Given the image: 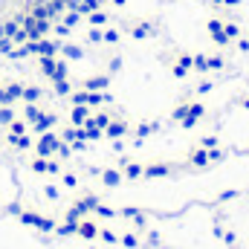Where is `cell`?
I'll return each mask as SVG.
<instances>
[{"label":"cell","instance_id":"cell-36","mask_svg":"<svg viewBox=\"0 0 249 249\" xmlns=\"http://www.w3.org/2000/svg\"><path fill=\"white\" fill-rule=\"evenodd\" d=\"M99 241H102V244H107V247H119V235H116L113 229H107V226H102V229H99Z\"/></svg>","mask_w":249,"mask_h":249},{"label":"cell","instance_id":"cell-6","mask_svg":"<svg viewBox=\"0 0 249 249\" xmlns=\"http://www.w3.org/2000/svg\"><path fill=\"white\" fill-rule=\"evenodd\" d=\"M206 113H209L206 102H197V99H191V102H188V113L183 116L180 127H183V130H194L197 124H200L203 119H206Z\"/></svg>","mask_w":249,"mask_h":249},{"label":"cell","instance_id":"cell-48","mask_svg":"<svg viewBox=\"0 0 249 249\" xmlns=\"http://www.w3.org/2000/svg\"><path fill=\"white\" fill-rule=\"evenodd\" d=\"M44 197H47V200H58V197H61V191H58V186L47 183V186H44Z\"/></svg>","mask_w":249,"mask_h":249},{"label":"cell","instance_id":"cell-49","mask_svg":"<svg viewBox=\"0 0 249 249\" xmlns=\"http://www.w3.org/2000/svg\"><path fill=\"white\" fill-rule=\"evenodd\" d=\"M212 90H214V84H212V81H206V78L194 87V93H197V96H206V93H212Z\"/></svg>","mask_w":249,"mask_h":249},{"label":"cell","instance_id":"cell-38","mask_svg":"<svg viewBox=\"0 0 249 249\" xmlns=\"http://www.w3.org/2000/svg\"><path fill=\"white\" fill-rule=\"evenodd\" d=\"M75 229H78V223L58 220V226H55V235H58V238H72V235H75Z\"/></svg>","mask_w":249,"mask_h":249},{"label":"cell","instance_id":"cell-33","mask_svg":"<svg viewBox=\"0 0 249 249\" xmlns=\"http://www.w3.org/2000/svg\"><path fill=\"white\" fill-rule=\"evenodd\" d=\"M197 148H206V151H212V148H220V136L217 133H203L197 142H194Z\"/></svg>","mask_w":249,"mask_h":249},{"label":"cell","instance_id":"cell-30","mask_svg":"<svg viewBox=\"0 0 249 249\" xmlns=\"http://www.w3.org/2000/svg\"><path fill=\"white\" fill-rule=\"evenodd\" d=\"M93 217H99V220H113V217H119V209H113V206H107V203L102 200V203L96 206Z\"/></svg>","mask_w":249,"mask_h":249},{"label":"cell","instance_id":"cell-41","mask_svg":"<svg viewBox=\"0 0 249 249\" xmlns=\"http://www.w3.org/2000/svg\"><path fill=\"white\" fill-rule=\"evenodd\" d=\"M58 177H61L64 188H78V174H72V171H61Z\"/></svg>","mask_w":249,"mask_h":249},{"label":"cell","instance_id":"cell-13","mask_svg":"<svg viewBox=\"0 0 249 249\" xmlns=\"http://www.w3.org/2000/svg\"><path fill=\"white\" fill-rule=\"evenodd\" d=\"M110 84H113V75H110V72H96V75L81 78V84H78V87L93 90V93H102V90H110Z\"/></svg>","mask_w":249,"mask_h":249},{"label":"cell","instance_id":"cell-54","mask_svg":"<svg viewBox=\"0 0 249 249\" xmlns=\"http://www.w3.org/2000/svg\"><path fill=\"white\" fill-rule=\"evenodd\" d=\"M3 105H12V102H9V93H6V87L0 84V107H3Z\"/></svg>","mask_w":249,"mask_h":249},{"label":"cell","instance_id":"cell-7","mask_svg":"<svg viewBox=\"0 0 249 249\" xmlns=\"http://www.w3.org/2000/svg\"><path fill=\"white\" fill-rule=\"evenodd\" d=\"M206 32H209V38H212V44H214L217 50L232 47V41H229L226 32H223V18H206Z\"/></svg>","mask_w":249,"mask_h":249},{"label":"cell","instance_id":"cell-14","mask_svg":"<svg viewBox=\"0 0 249 249\" xmlns=\"http://www.w3.org/2000/svg\"><path fill=\"white\" fill-rule=\"evenodd\" d=\"M99 203H102V194H96V191H81V194L72 200V206H75L84 217H87V214H93Z\"/></svg>","mask_w":249,"mask_h":249},{"label":"cell","instance_id":"cell-29","mask_svg":"<svg viewBox=\"0 0 249 249\" xmlns=\"http://www.w3.org/2000/svg\"><path fill=\"white\" fill-rule=\"evenodd\" d=\"M41 96H44L41 87H35V84H23V96H20V102H23V105H32V102H41Z\"/></svg>","mask_w":249,"mask_h":249},{"label":"cell","instance_id":"cell-19","mask_svg":"<svg viewBox=\"0 0 249 249\" xmlns=\"http://www.w3.org/2000/svg\"><path fill=\"white\" fill-rule=\"evenodd\" d=\"M6 142H9L15 151H32V145H35V139H32L29 133H6Z\"/></svg>","mask_w":249,"mask_h":249},{"label":"cell","instance_id":"cell-12","mask_svg":"<svg viewBox=\"0 0 249 249\" xmlns=\"http://www.w3.org/2000/svg\"><path fill=\"white\" fill-rule=\"evenodd\" d=\"M26 50H29V55H58L61 44L53 38H41V41H26Z\"/></svg>","mask_w":249,"mask_h":249},{"label":"cell","instance_id":"cell-50","mask_svg":"<svg viewBox=\"0 0 249 249\" xmlns=\"http://www.w3.org/2000/svg\"><path fill=\"white\" fill-rule=\"evenodd\" d=\"M70 157H72V148H70L67 142H61L58 151H55V160H70Z\"/></svg>","mask_w":249,"mask_h":249},{"label":"cell","instance_id":"cell-9","mask_svg":"<svg viewBox=\"0 0 249 249\" xmlns=\"http://www.w3.org/2000/svg\"><path fill=\"white\" fill-rule=\"evenodd\" d=\"M99 229H102V220L99 217H93V214H87V217H81L78 220V229H75V238H81V241H99Z\"/></svg>","mask_w":249,"mask_h":249},{"label":"cell","instance_id":"cell-10","mask_svg":"<svg viewBox=\"0 0 249 249\" xmlns=\"http://www.w3.org/2000/svg\"><path fill=\"white\" fill-rule=\"evenodd\" d=\"M191 72H194V53H177L174 61H171V75L183 81Z\"/></svg>","mask_w":249,"mask_h":249},{"label":"cell","instance_id":"cell-8","mask_svg":"<svg viewBox=\"0 0 249 249\" xmlns=\"http://www.w3.org/2000/svg\"><path fill=\"white\" fill-rule=\"evenodd\" d=\"M127 32H130L133 41H148V38H154L157 23L148 20V18H136V20H127Z\"/></svg>","mask_w":249,"mask_h":249},{"label":"cell","instance_id":"cell-11","mask_svg":"<svg viewBox=\"0 0 249 249\" xmlns=\"http://www.w3.org/2000/svg\"><path fill=\"white\" fill-rule=\"evenodd\" d=\"M130 130H133V124H130V119H124V116H113L110 119V124L105 127V139H124V136H130Z\"/></svg>","mask_w":249,"mask_h":249},{"label":"cell","instance_id":"cell-40","mask_svg":"<svg viewBox=\"0 0 249 249\" xmlns=\"http://www.w3.org/2000/svg\"><path fill=\"white\" fill-rule=\"evenodd\" d=\"M6 133H29V124L23 122V119H18V116H15L12 122L6 124Z\"/></svg>","mask_w":249,"mask_h":249},{"label":"cell","instance_id":"cell-45","mask_svg":"<svg viewBox=\"0 0 249 249\" xmlns=\"http://www.w3.org/2000/svg\"><path fill=\"white\" fill-rule=\"evenodd\" d=\"M194 72L209 75V70H206V53H194Z\"/></svg>","mask_w":249,"mask_h":249},{"label":"cell","instance_id":"cell-26","mask_svg":"<svg viewBox=\"0 0 249 249\" xmlns=\"http://www.w3.org/2000/svg\"><path fill=\"white\" fill-rule=\"evenodd\" d=\"M41 113H44L41 102H32V105H26V107H23V116H20V119H23L26 124H35V122H38V116H41Z\"/></svg>","mask_w":249,"mask_h":249},{"label":"cell","instance_id":"cell-51","mask_svg":"<svg viewBox=\"0 0 249 249\" xmlns=\"http://www.w3.org/2000/svg\"><path fill=\"white\" fill-rule=\"evenodd\" d=\"M232 44H235V50H238V53H249V35H241V38H235Z\"/></svg>","mask_w":249,"mask_h":249},{"label":"cell","instance_id":"cell-32","mask_svg":"<svg viewBox=\"0 0 249 249\" xmlns=\"http://www.w3.org/2000/svg\"><path fill=\"white\" fill-rule=\"evenodd\" d=\"M188 102H191V96L180 99V102L174 105V110H171V122H174V124H180V122H183V116L188 113Z\"/></svg>","mask_w":249,"mask_h":249},{"label":"cell","instance_id":"cell-34","mask_svg":"<svg viewBox=\"0 0 249 249\" xmlns=\"http://www.w3.org/2000/svg\"><path fill=\"white\" fill-rule=\"evenodd\" d=\"M6 87V93H9V102L15 105V102H20V96H23V84L20 81H9V84H3Z\"/></svg>","mask_w":249,"mask_h":249},{"label":"cell","instance_id":"cell-21","mask_svg":"<svg viewBox=\"0 0 249 249\" xmlns=\"http://www.w3.org/2000/svg\"><path fill=\"white\" fill-rule=\"evenodd\" d=\"M113 116H116V113H113L110 107H96V110L90 113V122L96 124V127H102V130H105V127L110 124V119H113Z\"/></svg>","mask_w":249,"mask_h":249},{"label":"cell","instance_id":"cell-37","mask_svg":"<svg viewBox=\"0 0 249 249\" xmlns=\"http://www.w3.org/2000/svg\"><path fill=\"white\" fill-rule=\"evenodd\" d=\"M53 90H55L58 96H64V99H67L75 87H72V81H70V78H55V81H53Z\"/></svg>","mask_w":249,"mask_h":249},{"label":"cell","instance_id":"cell-43","mask_svg":"<svg viewBox=\"0 0 249 249\" xmlns=\"http://www.w3.org/2000/svg\"><path fill=\"white\" fill-rule=\"evenodd\" d=\"M12 119H15V107H12V105H3V107H0V127H6Z\"/></svg>","mask_w":249,"mask_h":249},{"label":"cell","instance_id":"cell-1","mask_svg":"<svg viewBox=\"0 0 249 249\" xmlns=\"http://www.w3.org/2000/svg\"><path fill=\"white\" fill-rule=\"evenodd\" d=\"M183 165L180 162H171V160H148L145 162V171H142V180H171Z\"/></svg>","mask_w":249,"mask_h":249},{"label":"cell","instance_id":"cell-16","mask_svg":"<svg viewBox=\"0 0 249 249\" xmlns=\"http://www.w3.org/2000/svg\"><path fill=\"white\" fill-rule=\"evenodd\" d=\"M157 130H160V122H157V119H145V122L133 124V130H130V133H133V142H136V145H142V142H145L148 136H154Z\"/></svg>","mask_w":249,"mask_h":249},{"label":"cell","instance_id":"cell-46","mask_svg":"<svg viewBox=\"0 0 249 249\" xmlns=\"http://www.w3.org/2000/svg\"><path fill=\"white\" fill-rule=\"evenodd\" d=\"M119 41H122V32H119V29H105V44L116 47Z\"/></svg>","mask_w":249,"mask_h":249},{"label":"cell","instance_id":"cell-31","mask_svg":"<svg viewBox=\"0 0 249 249\" xmlns=\"http://www.w3.org/2000/svg\"><path fill=\"white\" fill-rule=\"evenodd\" d=\"M96 9H105V0H75V12L81 15H90Z\"/></svg>","mask_w":249,"mask_h":249},{"label":"cell","instance_id":"cell-4","mask_svg":"<svg viewBox=\"0 0 249 249\" xmlns=\"http://www.w3.org/2000/svg\"><path fill=\"white\" fill-rule=\"evenodd\" d=\"M29 168L35 174H44V177H58L61 174V160H55V157H32Z\"/></svg>","mask_w":249,"mask_h":249},{"label":"cell","instance_id":"cell-59","mask_svg":"<svg viewBox=\"0 0 249 249\" xmlns=\"http://www.w3.org/2000/svg\"><path fill=\"white\" fill-rule=\"evenodd\" d=\"M87 249H96V247H87Z\"/></svg>","mask_w":249,"mask_h":249},{"label":"cell","instance_id":"cell-47","mask_svg":"<svg viewBox=\"0 0 249 249\" xmlns=\"http://www.w3.org/2000/svg\"><path fill=\"white\" fill-rule=\"evenodd\" d=\"M119 70H122V58H119V55H113V58L107 61V70H105V72H110V75H116Z\"/></svg>","mask_w":249,"mask_h":249},{"label":"cell","instance_id":"cell-53","mask_svg":"<svg viewBox=\"0 0 249 249\" xmlns=\"http://www.w3.org/2000/svg\"><path fill=\"white\" fill-rule=\"evenodd\" d=\"M6 212H9V214H15V217H18V214H20V212H23V206H18V203H9V206H6Z\"/></svg>","mask_w":249,"mask_h":249},{"label":"cell","instance_id":"cell-20","mask_svg":"<svg viewBox=\"0 0 249 249\" xmlns=\"http://www.w3.org/2000/svg\"><path fill=\"white\" fill-rule=\"evenodd\" d=\"M90 113H93V107H87V105H70V124L81 127L90 119Z\"/></svg>","mask_w":249,"mask_h":249},{"label":"cell","instance_id":"cell-3","mask_svg":"<svg viewBox=\"0 0 249 249\" xmlns=\"http://www.w3.org/2000/svg\"><path fill=\"white\" fill-rule=\"evenodd\" d=\"M119 217L127 220V226H130L133 232H139V235H145V232H148V212H145V209L122 206V209H119Z\"/></svg>","mask_w":249,"mask_h":249},{"label":"cell","instance_id":"cell-2","mask_svg":"<svg viewBox=\"0 0 249 249\" xmlns=\"http://www.w3.org/2000/svg\"><path fill=\"white\" fill-rule=\"evenodd\" d=\"M58 145H61L58 130H47V133H38V139H35L32 151H35V157H55Z\"/></svg>","mask_w":249,"mask_h":249},{"label":"cell","instance_id":"cell-35","mask_svg":"<svg viewBox=\"0 0 249 249\" xmlns=\"http://www.w3.org/2000/svg\"><path fill=\"white\" fill-rule=\"evenodd\" d=\"M244 191L241 188H223V191H217V197H214V203H232V200H238Z\"/></svg>","mask_w":249,"mask_h":249},{"label":"cell","instance_id":"cell-44","mask_svg":"<svg viewBox=\"0 0 249 249\" xmlns=\"http://www.w3.org/2000/svg\"><path fill=\"white\" fill-rule=\"evenodd\" d=\"M55 78H70V67H67V61H64V58H58V64H55V72H53V78H50V81H55Z\"/></svg>","mask_w":249,"mask_h":249},{"label":"cell","instance_id":"cell-23","mask_svg":"<svg viewBox=\"0 0 249 249\" xmlns=\"http://www.w3.org/2000/svg\"><path fill=\"white\" fill-rule=\"evenodd\" d=\"M55 64H58V55H38V70H41L44 78H53Z\"/></svg>","mask_w":249,"mask_h":249},{"label":"cell","instance_id":"cell-18","mask_svg":"<svg viewBox=\"0 0 249 249\" xmlns=\"http://www.w3.org/2000/svg\"><path fill=\"white\" fill-rule=\"evenodd\" d=\"M55 124H58V113H53V110H44V113L38 116V122L32 124V133L38 136V133H47V130H55Z\"/></svg>","mask_w":249,"mask_h":249},{"label":"cell","instance_id":"cell-60","mask_svg":"<svg viewBox=\"0 0 249 249\" xmlns=\"http://www.w3.org/2000/svg\"><path fill=\"white\" fill-rule=\"evenodd\" d=\"M0 145H3V142H0Z\"/></svg>","mask_w":249,"mask_h":249},{"label":"cell","instance_id":"cell-27","mask_svg":"<svg viewBox=\"0 0 249 249\" xmlns=\"http://www.w3.org/2000/svg\"><path fill=\"white\" fill-rule=\"evenodd\" d=\"M61 55L67 61H81L84 58V47H78V44H61Z\"/></svg>","mask_w":249,"mask_h":249},{"label":"cell","instance_id":"cell-25","mask_svg":"<svg viewBox=\"0 0 249 249\" xmlns=\"http://www.w3.org/2000/svg\"><path fill=\"white\" fill-rule=\"evenodd\" d=\"M84 18H87V23H90V26H99V29H105V26L110 23V15H107L105 9H96V12L84 15Z\"/></svg>","mask_w":249,"mask_h":249},{"label":"cell","instance_id":"cell-28","mask_svg":"<svg viewBox=\"0 0 249 249\" xmlns=\"http://www.w3.org/2000/svg\"><path fill=\"white\" fill-rule=\"evenodd\" d=\"M223 32H226V38H229V41H235V38H241V35H244L241 23H238L235 18H223Z\"/></svg>","mask_w":249,"mask_h":249},{"label":"cell","instance_id":"cell-58","mask_svg":"<svg viewBox=\"0 0 249 249\" xmlns=\"http://www.w3.org/2000/svg\"><path fill=\"white\" fill-rule=\"evenodd\" d=\"M113 6H116V9H124V6H127V0H113Z\"/></svg>","mask_w":249,"mask_h":249},{"label":"cell","instance_id":"cell-22","mask_svg":"<svg viewBox=\"0 0 249 249\" xmlns=\"http://www.w3.org/2000/svg\"><path fill=\"white\" fill-rule=\"evenodd\" d=\"M119 247H124V249H142V247H145V241H142V235H139V232L127 229L124 235H119Z\"/></svg>","mask_w":249,"mask_h":249},{"label":"cell","instance_id":"cell-57","mask_svg":"<svg viewBox=\"0 0 249 249\" xmlns=\"http://www.w3.org/2000/svg\"><path fill=\"white\" fill-rule=\"evenodd\" d=\"M209 3H212V9H223L226 6V0H209Z\"/></svg>","mask_w":249,"mask_h":249},{"label":"cell","instance_id":"cell-52","mask_svg":"<svg viewBox=\"0 0 249 249\" xmlns=\"http://www.w3.org/2000/svg\"><path fill=\"white\" fill-rule=\"evenodd\" d=\"M87 139H75V142H70V148H72V154H81V151H87Z\"/></svg>","mask_w":249,"mask_h":249},{"label":"cell","instance_id":"cell-24","mask_svg":"<svg viewBox=\"0 0 249 249\" xmlns=\"http://www.w3.org/2000/svg\"><path fill=\"white\" fill-rule=\"evenodd\" d=\"M226 55L223 53H212V55H206V70L209 72H220V70H226Z\"/></svg>","mask_w":249,"mask_h":249},{"label":"cell","instance_id":"cell-39","mask_svg":"<svg viewBox=\"0 0 249 249\" xmlns=\"http://www.w3.org/2000/svg\"><path fill=\"white\" fill-rule=\"evenodd\" d=\"M81 18H84L81 12L70 9V12H64V26H67V29H72V26H78V23H81Z\"/></svg>","mask_w":249,"mask_h":249},{"label":"cell","instance_id":"cell-5","mask_svg":"<svg viewBox=\"0 0 249 249\" xmlns=\"http://www.w3.org/2000/svg\"><path fill=\"white\" fill-rule=\"evenodd\" d=\"M183 165L191 168V171H206V168H212V160H209V151L206 148H197V145H191L186 151V160H183Z\"/></svg>","mask_w":249,"mask_h":249},{"label":"cell","instance_id":"cell-15","mask_svg":"<svg viewBox=\"0 0 249 249\" xmlns=\"http://www.w3.org/2000/svg\"><path fill=\"white\" fill-rule=\"evenodd\" d=\"M119 168H122V174H124V183H139V180H142V171H145V162L130 160V157H122V160H119Z\"/></svg>","mask_w":249,"mask_h":249},{"label":"cell","instance_id":"cell-42","mask_svg":"<svg viewBox=\"0 0 249 249\" xmlns=\"http://www.w3.org/2000/svg\"><path fill=\"white\" fill-rule=\"evenodd\" d=\"M87 41H90V44H105V29L90 26V29H87Z\"/></svg>","mask_w":249,"mask_h":249},{"label":"cell","instance_id":"cell-56","mask_svg":"<svg viewBox=\"0 0 249 249\" xmlns=\"http://www.w3.org/2000/svg\"><path fill=\"white\" fill-rule=\"evenodd\" d=\"M241 3H244V0H226V6H223V9H229V12H232V9H238Z\"/></svg>","mask_w":249,"mask_h":249},{"label":"cell","instance_id":"cell-17","mask_svg":"<svg viewBox=\"0 0 249 249\" xmlns=\"http://www.w3.org/2000/svg\"><path fill=\"white\" fill-rule=\"evenodd\" d=\"M99 180H102L105 188H119L124 183V174H122L119 165H110V168H102V171H99Z\"/></svg>","mask_w":249,"mask_h":249},{"label":"cell","instance_id":"cell-55","mask_svg":"<svg viewBox=\"0 0 249 249\" xmlns=\"http://www.w3.org/2000/svg\"><path fill=\"white\" fill-rule=\"evenodd\" d=\"M238 107H241V110H247V113H249V96H238Z\"/></svg>","mask_w":249,"mask_h":249}]
</instances>
